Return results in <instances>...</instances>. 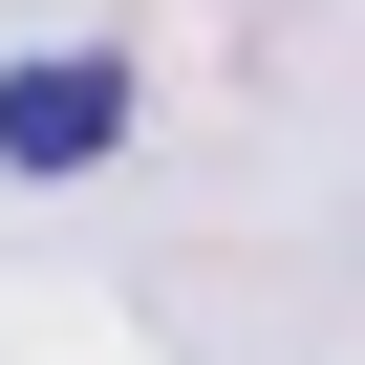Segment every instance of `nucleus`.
Here are the masks:
<instances>
[{"label":"nucleus","instance_id":"f257e3e1","mask_svg":"<svg viewBox=\"0 0 365 365\" xmlns=\"http://www.w3.org/2000/svg\"><path fill=\"white\" fill-rule=\"evenodd\" d=\"M108 150H129V65H108V43L0 65V172H108Z\"/></svg>","mask_w":365,"mask_h":365}]
</instances>
